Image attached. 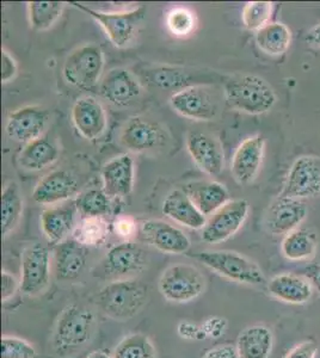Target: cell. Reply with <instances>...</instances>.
I'll list each match as a JSON object with an SVG mask.
<instances>
[{
  "mask_svg": "<svg viewBox=\"0 0 320 358\" xmlns=\"http://www.w3.org/2000/svg\"><path fill=\"white\" fill-rule=\"evenodd\" d=\"M223 94L232 109L247 115H262L272 110L275 91L263 78L252 74H235L223 82Z\"/></svg>",
  "mask_w": 320,
  "mask_h": 358,
  "instance_id": "6da1fadb",
  "label": "cell"
},
{
  "mask_svg": "<svg viewBox=\"0 0 320 358\" xmlns=\"http://www.w3.org/2000/svg\"><path fill=\"white\" fill-rule=\"evenodd\" d=\"M147 287L133 280H116L99 290L96 303L102 312L118 322H126L146 305Z\"/></svg>",
  "mask_w": 320,
  "mask_h": 358,
  "instance_id": "7a4b0ae2",
  "label": "cell"
},
{
  "mask_svg": "<svg viewBox=\"0 0 320 358\" xmlns=\"http://www.w3.org/2000/svg\"><path fill=\"white\" fill-rule=\"evenodd\" d=\"M95 331V315L83 306H67L54 327L53 346L59 354L81 349L90 342Z\"/></svg>",
  "mask_w": 320,
  "mask_h": 358,
  "instance_id": "3957f363",
  "label": "cell"
},
{
  "mask_svg": "<svg viewBox=\"0 0 320 358\" xmlns=\"http://www.w3.org/2000/svg\"><path fill=\"white\" fill-rule=\"evenodd\" d=\"M220 276L247 285H262L267 282L262 268L255 262L235 251H203L190 255Z\"/></svg>",
  "mask_w": 320,
  "mask_h": 358,
  "instance_id": "277c9868",
  "label": "cell"
},
{
  "mask_svg": "<svg viewBox=\"0 0 320 358\" xmlns=\"http://www.w3.org/2000/svg\"><path fill=\"white\" fill-rule=\"evenodd\" d=\"M104 69V54L101 47L86 43L72 50L62 66V76L69 85L88 90L97 85Z\"/></svg>",
  "mask_w": 320,
  "mask_h": 358,
  "instance_id": "5b68a950",
  "label": "cell"
},
{
  "mask_svg": "<svg viewBox=\"0 0 320 358\" xmlns=\"http://www.w3.org/2000/svg\"><path fill=\"white\" fill-rule=\"evenodd\" d=\"M74 8L81 10L91 18H94L98 24L106 31V36L118 48H125L133 40L139 25L146 16V8L138 6L128 11L120 13H104L89 8L81 3H71Z\"/></svg>",
  "mask_w": 320,
  "mask_h": 358,
  "instance_id": "8992f818",
  "label": "cell"
},
{
  "mask_svg": "<svg viewBox=\"0 0 320 358\" xmlns=\"http://www.w3.org/2000/svg\"><path fill=\"white\" fill-rule=\"evenodd\" d=\"M204 289L206 278L194 265H171L159 278V290L162 296L176 303L193 301Z\"/></svg>",
  "mask_w": 320,
  "mask_h": 358,
  "instance_id": "52a82bcc",
  "label": "cell"
},
{
  "mask_svg": "<svg viewBox=\"0 0 320 358\" xmlns=\"http://www.w3.org/2000/svg\"><path fill=\"white\" fill-rule=\"evenodd\" d=\"M52 258L46 246L35 244L25 248L20 264V292L28 296L43 293L50 282Z\"/></svg>",
  "mask_w": 320,
  "mask_h": 358,
  "instance_id": "ba28073f",
  "label": "cell"
},
{
  "mask_svg": "<svg viewBox=\"0 0 320 358\" xmlns=\"http://www.w3.org/2000/svg\"><path fill=\"white\" fill-rule=\"evenodd\" d=\"M170 104L176 113L195 121H213L219 114V99L211 85L191 86L174 92Z\"/></svg>",
  "mask_w": 320,
  "mask_h": 358,
  "instance_id": "9c48e42d",
  "label": "cell"
},
{
  "mask_svg": "<svg viewBox=\"0 0 320 358\" xmlns=\"http://www.w3.org/2000/svg\"><path fill=\"white\" fill-rule=\"evenodd\" d=\"M249 203L245 200L228 201L209 216L202 228V241L207 244H219L230 239L243 227L249 215Z\"/></svg>",
  "mask_w": 320,
  "mask_h": 358,
  "instance_id": "30bf717a",
  "label": "cell"
},
{
  "mask_svg": "<svg viewBox=\"0 0 320 358\" xmlns=\"http://www.w3.org/2000/svg\"><path fill=\"white\" fill-rule=\"evenodd\" d=\"M281 195L301 201L319 196V162L309 155L296 159L288 171Z\"/></svg>",
  "mask_w": 320,
  "mask_h": 358,
  "instance_id": "8fae6325",
  "label": "cell"
},
{
  "mask_svg": "<svg viewBox=\"0 0 320 358\" xmlns=\"http://www.w3.org/2000/svg\"><path fill=\"white\" fill-rule=\"evenodd\" d=\"M214 77H219L214 71L204 72L202 69L169 65L155 66L146 73L151 85L162 90H177V92L191 86L211 85Z\"/></svg>",
  "mask_w": 320,
  "mask_h": 358,
  "instance_id": "7c38bea8",
  "label": "cell"
},
{
  "mask_svg": "<svg viewBox=\"0 0 320 358\" xmlns=\"http://www.w3.org/2000/svg\"><path fill=\"white\" fill-rule=\"evenodd\" d=\"M306 216L307 206L304 201L280 194L264 214V227L272 236H287L300 227Z\"/></svg>",
  "mask_w": 320,
  "mask_h": 358,
  "instance_id": "4fadbf2b",
  "label": "cell"
},
{
  "mask_svg": "<svg viewBox=\"0 0 320 358\" xmlns=\"http://www.w3.org/2000/svg\"><path fill=\"white\" fill-rule=\"evenodd\" d=\"M167 131L159 123L142 116H133L122 127L120 141L127 150L141 153L162 147L167 141Z\"/></svg>",
  "mask_w": 320,
  "mask_h": 358,
  "instance_id": "5bb4252c",
  "label": "cell"
},
{
  "mask_svg": "<svg viewBox=\"0 0 320 358\" xmlns=\"http://www.w3.org/2000/svg\"><path fill=\"white\" fill-rule=\"evenodd\" d=\"M48 122V111L43 108L23 106L8 115L5 133L13 141L27 145L43 136Z\"/></svg>",
  "mask_w": 320,
  "mask_h": 358,
  "instance_id": "9a60e30c",
  "label": "cell"
},
{
  "mask_svg": "<svg viewBox=\"0 0 320 358\" xmlns=\"http://www.w3.org/2000/svg\"><path fill=\"white\" fill-rule=\"evenodd\" d=\"M102 263L106 276L128 278L146 268V252L140 245L126 241L110 248Z\"/></svg>",
  "mask_w": 320,
  "mask_h": 358,
  "instance_id": "2e32d148",
  "label": "cell"
},
{
  "mask_svg": "<svg viewBox=\"0 0 320 358\" xmlns=\"http://www.w3.org/2000/svg\"><path fill=\"white\" fill-rule=\"evenodd\" d=\"M265 138L263 135H252L245 138L235 150L232 158L231 172L240 185H247L255 180L263 163Z\"/></svg>",
  "mask_w": 320,
  "mask_h": 358,
  "instance_id": "e0dca14e",
  "label": "cell"
},
{
  "mask_svg": "<svg viewBox=\"0 0 320 358\" xmlns=\"http://www.w3.org/2000/svg\"><path fill=\"white\" fill-rule=\"evenodd\" d=\"M187 150L201 171L219 176L223 170V150L219 140L203 131H191L186 138Z\"/></svg>",
  "mask_w": 320,
  "mask_h": 358,
  "instance_id": "ac0fdd59",
  "label": "cell"
},
{
  "mask_svg": "<svg viewBox=\"0 0 320 358\" xmlns=\"http://www.w3.org/2000/svg\"><path fill=\"white\" fill-rule=\"evenodd\" d=\"M99 94L116 106L133 104L141 94L138 78L123 67L110 69L99 83Z\"/></svg>",
  "mask_w": 320,
  "mask_h": 358,
  "instance_id": "d6986e66",
  "label": "cell"
},
{
  "mask_svg": "<svg viewBox=\"0 0 320 358\" xmlns=\"http://www.w3.org/2000/svg\"><path fill=\"white\" fill-rule=\"evenodd\" d=\"M142 241L159 251L182 255L190 248V239L182 229L162 220H146L140 226Z\"/></svg>",
  "mask_w": 320,
  "mask_h": 358,
  "instance_id": "ffe728a7",
  "label": "cell"
},
{
  "mask_svg": "<svg viewBox=\"0 0 320 358\" xmlns=\"http://www.w3.org/2000/svg\"><path fill=\"white\" fill-rule=\"evenodd\" d=\"M79 182L72 172L59 169L41 178L34 189L33 200L39 204H55L77 195Z\"/></svg>",
  "mask_w": 320,
  "mask_h": 358,
  "instance_id": "44dd1931",
  "label": "cell"
},
{
  "mask_svg": "<svg viewBox=\"0 0 320 358\" xmlns=\"http://www.w3.org/2000/svg\"><path fill=\"white\" fill-rule=\"evenodd\" d=\"M71 117L78 133L86 140H96L104 134L108 117L101 102L94 97H81L74 103Z\"/></svg>",
  "mask_w": 320,
  "mask_h": 358,
  "instance_id": "7402d4cb",
  "label": "cell"
},
{
  "mask_svg": "<svg viewBox=\"0 0 320 358\" xmlns=\"http://www.w3.org/2000/svg\"><path fill=\"white\" fill-rule=\"evenodd\" d=\"M88 250L74 238L66 239L54 248V275L57 281H74L86 266Z\"/></svg>",
  "mask_w": 320,
  "mask_h": 358,
  "instance_id": "603a6c76",
  "label": "cell"
},
{
  "mask_svg": "<svg viewBox=\"0 0 320 358\" xmlns=\"http://www.w3.org/2000/svg\"><path fill=\"white\" fill-rule=\"evenodd\" d=\"M103 190L109 197H126L133 192L134 160L130 155L115 157L102 169Z\"/></svg>",
  "mask_w": 320,
  "mask_h": 358,
  "instance_id": "cb8c5ba5",
  "label": "cell"
},
{
  "mask_svg": "<svg viewBox=\"0 0 320 358\" xmlns=\"http://www.w3.org/2000/svg\"><path fill=\"white\" fill-rule=\"evenodd\" d=\"M78 209L76 201L45 209L41 215V228L50 243L60 244L69 239L76 228V214Z\"/></svg>",
  "mask_w": 320,
  "mask_h": 358,
  "instance_id": "d4e9b609",
  "label": "cell"
},
{
  "mask_svg": "<svg viewBox=\"0 0 320 358\" xmlns=\"http://www.w3.org/2000/svg\"><path fill=\"white\" fill-rule=\"evenodd\" d=\"M182 190L206 217L213 215L218 209L231 201L226 187L214 180L189 182L183 185Z\"/></svg>",
  "mask_w": 320,
  "mask_h": 358,
  "instance_id": "484cf974",
  "label": "cell"
},
{
  "mask_svg": "<svg viewBox=\"0 0 320 358\" xmlns=\"http://www.w3.org/2000/svg\"><path fill=\"white\" fill-rule=\"evenodd\" d=\"M162 212L169 219L191 229H202L207 217L193 203L182 189H174L162 202Z\"/></svg>",
  "mask_w": 320,
  "mask_h": 358,
  "instance_id": "4316f807",
  "label": "cell"
},
{
  "mask_svg": "<svg viewBox=\"0 0 320 358\" xmlns=\"http://www.w3.org/2000/svg\"><path fill=\"white\" fill-rule=\"evenodd\" d=\"M272 296L289 305H304L311 300L313 287L307 278L295 273H281L267 283Z\"/></svg>",
  "mask_w": 320,
  "mask_h": 358,
  "instance_id": "83f0119b",
  "label": "cell"
},
{
  "mask_svg": "<svg viewBox=\"0 0 320 358\" xmlns=\"http://www.w3.org/2000/svg\"><path fill=\"white\" fill-rule=\"evenodd\" d=\"M274 346L272 331L264 325L247 327L237 339L239 358H269Z\"/></svg>",
  "mask_w": 320,
  "mask_h": 358,
  "instance_id": "f1b7e54d",
  "label": "cell"
},
{
  "mask_svg": "<svg viewBox=\"0 0 320 358\" xmlns=\"http://www.w3.org/2000/svg\"><path fill=\"white\" fill-rule=\"evenodd\" d=\"M59 155L57 145L47 136H41L22 148L18 155V165L27 171H41L55 163Z\"/></svg>",
  "mask_w": 320,
  "mask_h": 358,
  "instance_id": "f546056e",
  "label": "cell"
},
{
  "mask_svg": "<svg viewBox=\"0 0 320 358\" xmlns=\"http://www.w3.org/2000/svg\"><path fill=\"white\" fill-rule=\"evenodd\" d=\"M318 250L316 233L308 228H296L284 236L281 252L288 261L305 262L312 259Z\"/></svg>",
  "mask_w": 320,
  "mask_h": 358,
  "instance_id": "4dcf8cb0",
  "label": "cell"
},
{
  "mask_svg": "<svg viewBox=\"0 0 320 358\" xmlns=\"http://www.w3.org/2000/svg\"><path fill=\"white\" fill-rule=\"evenodd\" d=\"M258 48L270 57H280L292 43V31L281 22H270L256 33Z\"/></svg>",
  "mask_w": 320,
  "mask_h": 358,
  "instance_id": "1f68e13d",
  "label": "cell"
},
{
  "mask_svg": "<svg viewBox=\"0 0 320 358\" xmlns=\"http://www.w3.org/2000/svg\"><path fill=\"white\" fill-rule=\"evenodd\" d=\"M23 212V197L16 182L5 184L1 192V232L8 236L16 228Z\"/></svg>",
  "mask_w": 320,
  "mask_h": 358,
  "instance_id": "d6a6232c",
  "label": "cell"
},
{
  "mask_svg": "<svg viewBox=\"0 0 320 358\" xmlns=\"http://www.w3.org/2000/svg\"><path fill=\"white\" fill-rule=\"evenodd\" d=\"M109 231V224L104 217H81L74 228L72 238L85 248L99 246L106 241Z\"/></svg>",
  "mask_w": 320,
  "mask_h": 358,
  "instance_id": "836d02e7",
  "label": "cell"
},
{
  "mask_svg": "<svg viewBox=\"0 0 320 358\" xmlns=\"http://www.w3.org/2000/svg\"><path fill=\"white\" fill-rule=\"evenodd\" d=\"M64 8L65 3L62 1H29L30 27L37 31L47 30L60 18Z\"/></svg>",
  "mask_w": 320,
  "mask_h": 358,
  "instance_id": "e575fe53",
  "label": "cell"
},
{
  "mask_svg": "<svg viewBox=\"0 0 320 358\" xmlns=\"http://www.w3.org/2000/svg\"><path fill=\"white\" fill-rule=\"evenodd\" d=\"M113 358H157V351L150 338L134 334L123 338L113 349Z\"/></svg>",
  "mask_w": 320,
  "mask_h": 358,
  "instance_id": "d590c367",
  "label": "cell"
},
{
  "mask_svg": "<svg viewBox=\"0 0 320 358\" xmlns=\"http://www.w3.org/2000/svg\"><path fill=\"white\" fill-rule=\"evenodd\" d=\"M76 206L83 217H104L110 212L109 196L103 189H90L78 196Z\"/></svg>",
  "mask_w": 320,
  "mask_h": 358,
  "instance_id": "8d00e7d4",
  "label": "cell"
},
{
  "mask_svg": "<svg viewBox=\"0 0 320 358\" xmlns=\"http://www.w3.org/2000/svg\"><path fill=\"white\" fill-rule=\"evenodd\" d=\"M272 15V3L269 1H250L246 3L242 13L243 24L247 30L258 31L270 23Z\"/></svg>",
  "mask_w": 320,
  "mask_h": 358,
  "instance_id": "74e56055",
  "label": "cell"
},
{
  "mask_svg": "<svg viewBox=\"0 0 320 358\" xmlns=\"http://www.w3.org/2000/svg\"><path fill=\"white\" fill-rule=\"evenodd\" d=\"M196 16L187 8H174L167 16V25L174 36H189L196 28Z\"/></svg>",
  "mask_w": 320,
  "mask_h": 358,
  "instance_id": "f35d334b",
  "label": "cell"
},
{
  "mask_svg": "<svg viewBox=\"0 0 320 358\" xmlns=\"http://www.w3.org/2000/svg\"><path fill=\"white\" fill-rule=\"evenodd\" d=\"M36 349L22 338L3 336L1 358H35Z\"/></svg>",
  "mask_w": 320,
  "mask_h": 358,
  "instance_id": "ab89813d",
  "label": "cell"
},
{
  "mask_svg": "<svg viewBox=\"0 0 320 358\" xmlns=\"http://www.w3.org/2000/svg\"><path fill=\"white\" fill-rule=\"evenodd\" d=\"M113 231L125 239H130L138 232V224L135 219L130 215L118 216V219L113 221Z\"/></svg>",
  "mask_w": 320,
  "mask_h": 358,
  "instance_id": "60d3db41",
  "label": "cell"
},
{
  "mask_svg": "<svg viewBox=\"0 0 320 358\" xmlns=\"http://www.w3.org/2000/svg\"><path fill=\"white\" fill-rule=\"evenodd\" d=\"M17 73H18V65H17L15 57L8 53L6 49H3V54H1V82L4 84L13 82Z\"/></svg>",
  "mask_w": 320,
  "mask_h": 358,
  "instance_id": "b9f144b4",
  "label": "cell"
},
{
  "mask_svg": "<svg viewBox=\"0 0 320 358\" xmlns=\"http://www.w3.org/2000/svg\"><path fill=\"white\" fill-rule=\"evenodd\" d=\"M20 289V282L8 271L1 273V300L6 302L15 296L17 290Z\"/></svg>",
  "mask_w": 320,
  "mask_h": 358,
  "instance_id": "7bdbcfd3",
  "label": "cell"
},
{
  "mask_svg": "<svg viewBox=\"0 0 320 358\" xmlns=\"http://www.w3.org/2000/svg\"><path fill=\"white\" fill-rule=\"evenodd\" d=\"M318 345L314 341H304L294 346L284 358H316Z\"/></svg>",
  "mask_w": 320,
  "mask_h": 358,
  "instance_id": "ee69618b",
  "label": "cell"
},
{
  "mask_svg": "<svg viewBox=\"0 0 320 358\" xmlns=\"http://www.w3.org/2000/svg\"><path fill=\"white\" fill-rule=\"evenodd\" d=\"M179 334L181 337L190 339V341H201L203 338L207 337V334L203 331L202 326L200 327L187 322L179 324Z\"/></svg>",
  "mask_w": 320,
  "mask_h": 358,
  "instance_id": "f6af8a7d",
  "label": "cell"
},
{
  "mask_svg": "<svg viewBox=\"0 0 320 358\" xmlns=\"http://www.w3.org/2000/svg\"><path fill=\"white\" fill-rule=\"evenodd\" d=\"M226 319L223 317H211L202 326L203 331L207 334V337H220L226 330Z\"/></svg>",
  "mask_w": 320,
  "mask_h": 358,
  "instance_id": "bcb514c9",
  "label": "cell"
},
{
  "mask_svg": "<svg viewBox=\"0 0 320 358\" xmlns=\"http://www.w3.org/2000/svg\"><path fill=\"white\" fill-rule=\"evenodd\" d=\"M203 358H239V355L235 346L221 345L208 351Z\"/></svg>",
  "mask_w": 320,
  "mask_h": 358,
  "instance_id": "7dc6e473",
  "label": "cell"
},
{
  "mask_svg": "<svg viewBox=\"0 0 320 358\" xmlns=\"http://www.w3.org/2000/svg\"><path fill=\"white\" fill-rule=\"evenodd\" d=\"M304 276L311 282L313 289H316L320 293V262L313 263L305 268Z\"/></svg>",
  "mask_w": 320,
  "mask_h": 358,
  "instance_id": "c3c4849f",
  "label": "cell"
},
{
  "mask_svg": "<svg viewBox=\"0 0 320 358\" xmlns=\"http://www.w3.org/2000/svg\"><path fill=\"white\" fill-rule=\"evenodd\" d=\"M305 40L307 42L308 45H313L316 48H320V23L313 27L307 34Z\"/></svg>",
  "mask_w": 320,
  "mask_h": 358,
  "instance_id": "681fc988",
  "label": "cell"
},
{
  "mask_svg": "<svg viewBox=\"0 0 320 358\" xmlns=\"http://www.w3.org/2000/svg\"><path fill=\"white\" fill-rule=\"evenodd\" d=\"M86 358H113L108 356V355L104 354V352H102V351H95V352H91V354L88 356Z\"/></svg>",
  "mask_w": 320,
  "mask_h": 358,
  "instance_id": "f907efd6",
  "label": "cell"
}]
</instances>
